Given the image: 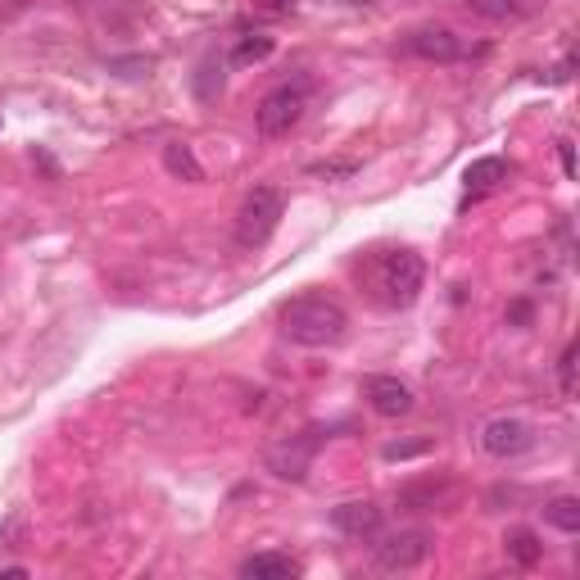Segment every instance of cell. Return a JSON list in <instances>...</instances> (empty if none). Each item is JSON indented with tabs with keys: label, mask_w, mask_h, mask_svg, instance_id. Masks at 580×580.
Listing matches in <instances>:
<instances>
[{
	"label": "cell",
	"mask_w": 580,
	"mask_h": 580,
	"mask_svg": "<svg viewBox=\"0 0 580 580\" xmlns=\"http://www.w3.org/2000/svg\"><path fill=\"white\" fill-rule=\"evenodd\" d=\"M240 576L246 580H296L300 576V562L290 558V553H255V558H246L240 562Z\"/></svg>",
	"instance_id": "cell-13"
},
{
	"label": "cell",
	"mask_w": 580,
	"mask_h": 580,
	"mask_svg": "<svg viewBox=\"0 0 580 580\" xmlns=\"http://www.w3.org/2000/svg\"><path fill=\"white\" fill-rule=\"evenodd\" d=\"M196 95L200 101H218L222 95V64L218 60H205L200 73H196Z\"/></svg>",
	"instance_id": "cell-18"
},
{
	"label": "cell",
	"mask_w": 580,
	"mask_h": 580,
	"mask_svg": "<svg viewBox=\"0 0 580 580\" xmlns=\"http://www.w3.org/2000/svg\"><path fill=\"white\" fill-rule=\"evenodd\" d=\"M272 55V37H255V41H240L236 45V64H259V60H268Z\"/></svg>",
	"instance_id": "cell-20"
},
{
	"label": "cell",
	"mask_w": 580,
	"mask_h": 580,
	"mask_svg": "<svg viewBox=\"0 0 580 580\" xmlns=\"http://www.w3.org/2000/svg\"><path fill=\"white\" fill-rule=\"evenodd\" d=\"M363 400L372 404V413L381 417H408L413 413V391L400 376H367L363 381Z\"/></svg>",
	"instance_id": "cell-10"
},
{
	"label": "cell",
	"mask_w": 580,
	"mask_h": 580,
	"mask_svg": "<svg viewBox=\"0 0 580 580\" xmlns=\"http://www.w3.org/2000/svg\"><path fill=\"white\" fill-rule=\"evenodd\" d=\"M458 499H463V490H458V480L454 476H422V480H408V486H400V495H395V504L404 508V512H449V508H458Z\"/></svg>",
	"instance_id": "cell-8"
},
{
	"label": "cell",
	"mask_w": 580,
	"mask_h": 580,
	"mask_svg": "<svg viewBox=\"0 0 580 580\" xmlns=\"http://www.w3.org/2000/svg\"><path fill=\"white\" fill-rule=\"evenodd\" d=\"M530 445H536V431H530L521 417H495V422L480 426V449L490 458H517Z\"/></svg>",
	"instance_id": "cell-9"
},
{
	"label": "cell",
	"mask_w": 580,
	"mask_h": 580,
	"mask_svg": "<svg viewBox=\"0 0 580 580\" xmlns=\"http://www.w3.org/2000/svg\"><path fill=\"white\" fill-rule=\"evenodd\" d=\"M467 14L486 19V23H521V19H536L549 0H463Z\"/></svg>",
	"instance_id": "cell-11"
},
{
	"label": "cell",
	"mask_w": 580,
	"mask_h": 580,
	"mask_svg": "<svg viewBox=\"0 0 580 580\" xmlns=\"http://www.w3.org/2000/svg\"><path fill=\"white\" fill-rule=\"evenodd\" d=\"M504 553H508L517 567H536V562L545 558V545H540L536 530L517 526V530H508V536H504Z\"/></svg>",
	"instance_id": "cell-15"
},
{
	"label": "cell",
	"mask_w": 580,
	"mask_h": 580,
	"mask_svg": "<svg viewBox=\"0 0 580 580\" xmlns=\"http://www.w3.org/2000/svg\"><path fill=\"white\" fill-rule=\"evenodd\" d=\"M350 331V313L335 304L331 296H300L281 309V335L304 350H327L341 345Z\"/></svg>",
	"instance_id": "cell-1"
},
{
	"label": "cell",
	"mask_w": 580,
	"mask_h": 580,
	"mask_svg": "<svg viewBox=\"0 0 580 580\" xmlns=\"http://www.w3.org/2000/svg\"><path fill=\"white\" fill-rule=\"evenodd\" d=\"M164 168H168L177 182H205V168H200L196 151H190L186 141H168V145H164Z\"/></svg>",
	"instance_id": "cell-14"
},
{
	"label": "cell",
	"mask_w": 580,
	"mask_h": 580,
	"mask_svg": "<svg viewBox=\"0 0 580 580\" xmlns=\"http://www.w3.org/2000/svg\"><path fill=\"white\" fill-rule=\"evenodd\" d=\"M422 281H426L422 255H413V250L381 255V263H376V290H381V304L385 309H408L422 296Z\"/></svg>",
	"instance_id": "cell-3"
},
{
	"label": "cell",
	"mask_w": 580,
	"mask_h": 580,
	"mask_svg": "<svg viewBox=\"0 0 580 580\" xmlns=\"http://www.w3.org/2000/svg\"><path fill=\"white\" fill-rule=\"evenodd\" d=\"M376 545H372V558H376V567L381 571H413V567H422L426 558H431V536L426 530H395V536H372Z\"/></svg>",
	"instance_id": "cell-7"
},
{
	"label": "cell",
	"mask_w": 580,
	"mask_h": 580,
	"mask_svg": "<svg viewBox=\"0 0 580 580\" xmlns=\"http://www.w3.org/2000/svg\"><path fill=\"white\" fill-rule=\"evenodd\" d=\"M281 214H286V200H281V190L277 186H255L246 200H240V209H236V246L246 250V255H255V250H263L268 240H272V231L281 227Z\"/></svg>",
	"instance_id": "cell-2"
},
{
	"label": "cell",
	"mask_w": 580,
	"mask_h": 580,
	"mask_svg": "<svg viewBox=\"0 0 580 580\" xmlns=\"http://www.w3.org/2000/svg\"><path fill=\"white\" fill-rule=\"evenodd\" d=\"M404 51L417 55V60H426V64H458V60L486 55V45H472V41H463L449 28H417V32H408Z\"/></svg>",
	"instance_id": "cell-5"
},
{
	"label": "cell",
	"mask_w": 580,
	"mask_h": 580,
	"mask_svg": "<svg viewBox=\"0 0 580 580\" xmlns=\"http://www.w3.org/2000/svg\"><path fill=\"white\" fill-rule=\"evenodd\" d=\"M504 177H508V164L495 159V155L467 164V190H472V196H486V190H495Z\"/></svg>",
	"instance_id": "cell-16"
},
{
	"label": "cell",
	"mask_w": 580,
	"mask_h": 580,
	"mask_svg": "<svg viewBox=\"0 0 580 580\" xmlns=\"http://www.w3.org/2000/svg\"><path fill=\"white\" fill-rule=\"evenodd\" d=\"M558 155H562V173L576 177V155H571V141H558Z\"/></svg>",
	"instance_id": "cell-21"
},
{
	"label": "cell",
	"mask_w": 580,
	"mask_h": 580,
	"mask_svg": "<svg viewBox=\"0 0 580 580\" xmlns=\"http://www.w3.org/2000/svg\"><path fill=\"white\" fill-rule=\"evenodd\" d=\"M309 110V82H281L277 91H268L259 110H255V127L259 136H290L300 127Z\"/></svg>",
	"instance_id": "cell-4"
},
{
	"label": "cell",
	"mask_w": 580,
	"mask_h": 580,
	"mask_svg": "<svg viewBox=\"0 0 580 580\" xmlns=\"http://www.w3.org/2000/svg\"><path fill=\"white\" fill-rule=\"evenodd\" d=\"M576 354H580V345L571 341V345L562 350V359H558V385H562V400H576Z\"/></svg>",
	"instance_id": "cell-19"
},
{
	"label": "cell",
	"mask_w": 580,
	"mask_h": 580,
	"mask_svg": "<svg viewBox=\"0 0 580 580\" xmlns=\"http://www.w3.org/2000/svg\"><path fill=\"white\" fill-rule=\"evenodd\" d=\"M545 521L558 526L562 536H576V530H580V499H576V495H558V499H549V504H545Z\"/></svg>",
	"instance_id": "cell-17"
},
{
	"label": "cell",
	"mask_w": 580,
	"mask_h": 580,
	"mask_svg": "<svg viewBox=\"0 0 580 580\" xmlns=\"http://www.w3.org/2000/svg\"><path fill=\"white\" fill-rule=\"evenodd\" d=\"M322 449V435L318 431H296V435H281V441L268 445V472L277 480H304L313 458Z\"/></svg>",
	"instance_id": "cell-6"
},
{
	"label": "cell",
	"mask_w": 580,
	"mask_h": 580,
	"mask_svg": "<svg viewBox=\"0 0 580 580\" xmlns=\"http://www.w3.org/2000/svg\"><path fill=\"white\" fill-rule=\"evenodd\" d=\"M331 526L341 530V536H350V540H372L376 530H381V508L376 504H341L331 512Z\"/></svg>",
	"instance_id": "cell-12"
},
{
	"label": "cell",
	"mask_w": 580,
	"mask_h": 580,
	"mask_svg": "<svg viewBox=\"0 0 580 580\" xmlns=\"http://www.w3.org/2000/svg\"><path fill=\"white\" fill-rule=\"evenodd\" d=\"M350 6H372V0H350Z\"/></svg>",
	"instance_id": "cell-22"
}]
</instances>
